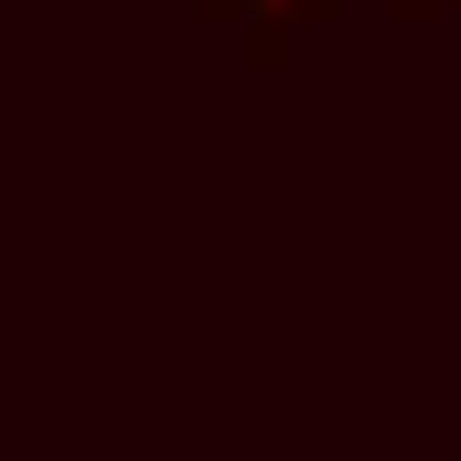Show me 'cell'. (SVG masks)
Returning a JSON list of instances; mask_svg holds the SVG:
<instances>
[{
  "label": "cell",
  "instance_id": "obj_1",
  "mask_svg": "<svg viewBox=\"0 0 461 461\" xmlns=\"http://www.w3.org/2000/svg\"><path fill=\"white\" fill-rule=\"evenodd\" d=\"M215 32L236 43V65H258V76H279V65H301V43L333 22V0H194Z\"/></svg>",
  "mask_w": 461,
  "mask_h": 461
},
{
  "label": "cell",
  "instance_id": "obj_2",
  "mask_svg": "<svg viewBox=\"0 0 461 461\" xmlns=\"http://www.w3.org/2000/svg\"><path fill=\"white\" fill-rule=\"evenodd\" d=\"M386 11H397V22H451L461 0H386Z\"/></svg>",
  "mask_w": 461,
  "mask_h": 461
}]
</instances>
